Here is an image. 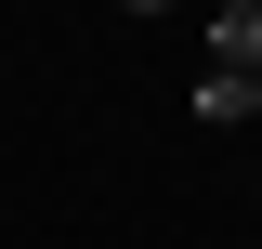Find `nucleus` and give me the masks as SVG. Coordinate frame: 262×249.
<instances>
[{
  "instance_id": "1",
  "label": "nucleus",
  "mask_w": 262,
  "mask_h": 249,
  "mask_svg": "<svg viewBox=\"0 0 262 249\" xmlns=\"http://www.w3.org/2000/svg\"><path fill=\"white\" fill-rule=\"evenodd\" d=\"M196 53H210L196 79H249V66H262V0H223V13L196 27Z\"/></svg>"
},
{
  "instance_id": "2",
  "label": "nucleus",
  "mask_w": 262,
  "mask_h": 249,
  "mask_svg": "<svg viewBox=\"0 0 262 249\" xmlns=\"http://www.w3.org/2000/svg\"><path fill=\"white\" fill-rule=\"evenodd\" d=\"M236 105H249V118H262V66H249V79H236Z\"/></svg>"
}]
</instances>
